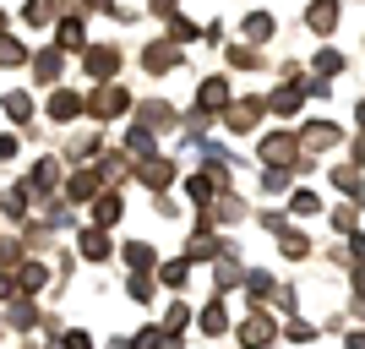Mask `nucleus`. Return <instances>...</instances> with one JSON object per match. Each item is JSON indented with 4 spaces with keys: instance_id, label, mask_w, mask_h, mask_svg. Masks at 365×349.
Listing matches in <instances>:
<instances>
[{
    "instance_id": "obj_11",
    "label": "nucleus",
    "mask_w": 365,
    "mask_h": 349,
    "mask_svg": "<svg viewBox=\"0 0 365 349\" xmlns=\"http://www.w3.org/2000/svg\"><path fill=\"white\" fill-rule=\"evenodd\" d=\"M224 328H229V311H224V300H207V305H202V333H207V338H218Z\"/></svg>"
},
{
    "instance_id": "obj_30",
    "label": "nucleus",
    "mask_w": 365,
    "mask_h": 349,
    "mask_svg": "<svg viewBox=\"0 0 365 349\" xmlns=\"http://www.w3.org/2000/svg\"><path fill=\"white\" fill-rule=\"evenodd\" d=\"M349 349H365V333H349Z\"/></svg>"
},
{
    "instance_id": "obj_29",
    "label": "nucleus",
    "mask_w": 365,
    "mask_h": 349,
    "mask_svg": "<svg viewBox=\"0 0 365 349\" xmlns=\"http://www.w3.org/2000/svg\"><path fill=\"white\" fill-rule=\"evenodd\" d=\"M354 164H365V131L354 137Z\"/></svg>"
},
{
    "instance_id": "obj_25",
    "label": "nucleus",
    "mask_w": 365,
    "mask_h": 349,
    "mask_svg": "<svg viewBox=\"0 0 365 349\" xmlns=\"http://www.w3.org/2000/svg\"><path fill=\"white\" fill-rule=\"evenodd\" d=\"M185 278H191V268H185V262H169V268H164V284H175V289H180Z\"/></svg>"
},
{
    "instance_id": "obj_20",
    "label": "nucleus",
    "mask_w": 365,
    "mask_h": 349,
    "mask_svg": "<svg viewBox=\"0 0 365 349\" xmlns=\"http://www.w3.org/2000/svg\"><path fill=\"white\" fill-rule=\"evenodd\" d=\"M317 208H322V197H317V191H294V197H289V213H300V218H311Z\"/></svg>"
},
{
    "instance_id": "obj_2",
    "label": "nucleus",
    "mask_w": 365,
    "mask_h": 349,
    "mask_svg": "<svg viewBox=\"0 0 365 349\" xmlns=\"http://www.w3.org/2000/svg\"><path fill=\"white\" fill-rule=\"evenodd\" d=\"M262 115H267V104H262V98H240V104L224 109V126L235 131V137H245V131H257V126H262Z\"/></svg>"
},
{
    "instance_id": "obj_26",
    "label": "nucleus",
    "mask_w": 365,
    "mask_h": 349,
    "mask_svg": "<svg viewBox=\"0 0 365 349\" xmlns=\"http://www.w3.org/2000/svg\"><path fill=\"white\" fill-rule=\"evenodd\" d=\"M169 33H175V39H180V44H185V39H197V28H191V22H185V16H175V22H169Z\"/></svg>"
},
{
    "instance_id": "obj_14",
    "label": "nucleus",
    "mask_w": 365,
    "mask_h": 349,
    "mask_svg": "<svg viewBox=\"0 0 365 349\" xmlns=\"http://www.w3.org/2000/svg\"><path fill=\"white\" fill-rule=\"evenodd\" d=\"M125 262H131L137 273H153V262H158V251H153L148 241H131V246H125Z\"/></svg>"
},
{
    "instance_id": "obj_19",
    "label": "nucleus",
    "mask_w": 365,
    "mask_h": 349,
    "mask_svg": "<svg viewBox=\"0 0 365 349\" xmlns=\"http://www.w3.org/2000/svg\"><path fill=\"white\" fill-rule=\"evenodd\" d=\"M289 169H267V175H262V191H267V197H278V191H289Z\"/></svg>"
},
{
    "instance_id": "obj_3",
    "label": "nucleus",
    "mask_w": 365,
    "mask_h": 349,
    "mask_svg": "<svg viewBox=\"0 0 365 349\" xmlns=\"http://www.w3.org/2000/svg\"><path fill=\"white\" fill-rule=\"evenodd\" d=\"M273 338H278V322L267 317V311H251V317L240 322V344L245 349H273Z\"/></svg>"
},
{
    "instance_id": "obj_21",
    "label": "nucleus",
    "mask_w": 365,
    "mask_h": 349,
    "mask_svg": "<svg viewBox=\"0 0 365 349\" xmlns=\"http://www.w3.org/2000/svg\"><path fill=\"white\" fill-rule=\"evenodd\" d=\"M76 104H82L76 93H55V98H49V115H55V121H66V115H76Z\"/></svg>"
},
{
    "instance_id": "obj_17",
    "label": "nucleus",
    "mask_w": 365,
    "mask_h": 349,
    "mask_svg": "<svg viewBox=\"0 0 365 349\" xmlns=\"http://www.w3.org/2000/svg\"><path fill=\"white\" fill-rule=\"evenodd\" d=\"M311 66H317V76H338V71H344V55H338V49H317V61H311Z\"/></svg>"
},
{
    "instance_id": "obj_4",
    "label": "nucleus",
    "mask_w": 365,
    "mask_h": 349,
    "mask_svg": "<svg viewBox=\"0 0 365 349\" xmlns=\"http://www.w3.org/2000/svg\"><path fill=\"white\" fill-rule=\"evenodd\" d=\"M338 142H344V131H338L333 121H311V126L300 131V148H305V153H333Z\"/></svg>"
},
{
    "instance_id": "obj_22",
    "label": "nucleus",
    "mask_w": 365,
    "mask_h": 349,
    "mask_svg": "<svg viewBox=\"0 0 365 349\" xmlns=\"http://www.w3.org/2000/svg\"><path fill=\"white\" fill-rule=\"evenodd\" d=\"M354 224H360V218H354L349 202H344V208H333V229H338V235H354Z\"/></svg>"
},
{
    "instance_id": "obj_12",
    "label": "nucleus",
    "mask_w": 365,
    "mask_h": 349,
    "mask_svg": "<svg viewBox=\"0 0 365 349\" xmlns=\"http://www.w3.org/2000/svg\"><path fill=\"white\" fill-rule=\"evenodd\" d=\"M267 109H273V115H284V121H289V115H300V88H278L273 98H267Z\"/></svg>"
},
{
    "instance_id": "obj_28",
    "label": "nucleus",
    "mask_w": 365,
    "mask_h": 349,
    "mask_svg": "<svg viewBox=\"0 0 365 349\" xmlns=\"http://www.w3.org/2000/svg\"><path fill=\"white\" fill-rule=\"evenodd\" d=\"M354 295L365 300V262H354Z\"/></svg>"
},
{
    "instance_id": "obj_18",
    "label": "nucleus",
    "mask_w": 365,
    "mask_h": 349,
    "mask_svg": "<svg viewBox=\"0 0 365 349\" xmlns=\"http://www.w3.org/2000/svg\"><path fill=\"white\" fill-rule=\"evenodd\" d=\"M82 251H88L93 262H104V257H109V241H104V229H88V235H82Z\"/></svg>"
},
{
    "instance_id": "obj_9",
    "label": "nucleus",
    "mask_w": 365,
    "mask_h": 349,
    "mask_svg": "<svg viewBox=\"0 0 365 349\" xmlns=\"http://www.w3.org/2000/svg\"><path fill=\"white\" fill-rule=\"evenodd\" d=\"M125 104H131L125 88H104L98 98H93V115H98V121H104V115H125Z\"/></svg>"
},
{
    "instance_id": "obj_1",
    "label": "nucleus",
    "mask_w": 365,
    "mask_h": 349,
    "mask_svg": "<svg viewBox=\"0 0 365 349\" xmlns=\"http://www.w3.org/2000/svg\"><path fill=\"white\" fill-rule=\"evenodd\" d=\"M262 164L267 169H294V158H300V137L294 131H267V137L257 142Z\"/></svg>"
},
{
    "instance_id": "obj_8",
    "label": "nucleus",
    "mask_w": 365,
    "mask_h": 349,
    "mask_svg": "<svg viewBox=\"0 0 365 349\" xmlns=\"http://www.w3.org/2000/svg\"><path fill=\"white\" fill-rule=\"evenodd\" d=\"M278 251H284V257H294V262H305V257H311V241H305L300 229L284 224V229H278Z\"/></svg>"
},
{
    "instance_id": "obj_24",
    "label": "nucleus",
    "mask_w": 365,
    "mask_h": 349,
    "mask_svg": "<svg viewBox=\"0 0 365 349\" xmlns=\"http://www.w3.org/2000/svg\"><path fill=\"white\" fill-rule=\"evenodd\" d=\"M185 322H191V305H185V300H175V305H169V328H175V333H180Z\"/></svg>"
},
{
    "instance_id": "obj_32",
    "label": "nucleus",
    "mask_w": 365,
    "mask_h": 349,
    "mask_svg": "<svg viewBox=\"0 0 365 349\" xmlns=\"http://www.w3.org/2000/svg\"><path fill=\"white\" fill-rule=\"evenodd\" d=\"M153 6H158V11H175V0H153Z\"/></svg>"
},
{
    "instance_id": "obj_6",
    "label": "nucleus",
    "mask_w": 365,
    "mask_h": 349,
    "mask_svg": "<svg viewBox=\"0 0 365 349\" xmlns=\"http://www.w3.org/2000/svg\"><path fill=\"white\" fill-rule=\"evenodd\" d=\"M273 33H278V22H273L267 11H251V16L240 22V39H245V44H267Z\"/></svg>"
},
{
    "instance_id": "obj_27",
    "label": "nucleus",
    "mask_w": 365,
    "mask_h": 349,
    "mask_svg": "<svg viewBox=\"0 0 365 349\" xmlns=\"http://www.w3.org/2000/svg\"><path fill=\"white\" fill-rule=\"evenodd\" d=\"M61 349H93V338H88V333H66Z\"/></svg>"
},
{
    "instance_id": "obj_13",
    "label": "nucleus",
    "mask_w": 365,
    "mask_h": 349,
    "mask_svg": "<svg viewBox=\"0 0 365 349\" xmlns=\"http://www.w3.org/2000/svg\"><path fill=\"white\" fill-rule=\"evenodd\" d=\"M169 181H175V164H164V158H158V164H142V186H148V191H164Z\"/></svg>"
},
{
    "instance_id": "obj_5",
    "label": "nucleus",
    "mask_w": 365,
    "mask_h": 349,
    "mask_svg": "<svg viewBox=\"0 0 365 349\" xmlns=\"http://www.w3.org/2000/svg\"><path fill=\"white\" fill-rule=\"evenodd\" d=\"M338 16H344V6L338 0H311V11H305V28L311 33H333Z\"/></svg>"
},
{
    "instance_id": "obj_16",
    "label": "nucleus",
    "mask_w": 365,
    "mask_h": 349,
    "mask_svg": "<svg viewBox=\"0 0 365 349\" xmlns=\"http://www.w3.org/2000/svg\"><path fill=\"white\" fill-rule=\"evenodd\" d=\"M120 213H125V208H120V197L109 191V197H98V208H93V218H98V224L109 229V224H120Z\"/></svg>"
},
{
    "instance_id": "obj_15",
    "label": "nucleus",
    "mask_w": 365,
    "mask_h": 349,
    "mask_svg": "<svg viewBox=\"0 0 365 349\" xmlns=\"http://www.w3.org/2000/svg\"><path fill=\"white\" fill-rule=\"evenodd\" d=\"M115 66H120L115 44H109V49H93V55H88V71H93V76H115Z\"/></svg>"
},
{
    "instance_id": "obj_7",
    "label": "nucleus",
    "mask_w": 365,
    "mask_h": 349,
    "mask_svg": "<svg viewBox=\"0 0 365 349\" xmlns=\"http://www.w3.org/2000/svg\"><path fill=\"white\" fill-rule=\"evenodd\" d=\"M197 104L202 109H229V82H224V76H207L202 93H197Z\"/></svg>"
},
{
    "instance_id": "obj_23",
    "label": "nucleus",
    "mask_w": 365,
    "mask_h": 349,
    "mask_svg": "<svg viewBox=\"0 0 365 349\" xmlns=\"http://www.w3.org/2000/svg\"><path fill=\"white\" fill-rule=\"evenodd\" d=\"M6 115H11V121H28V115H33L28 93H11V98H6Z\"/></svg>"
},
{
    "instance_id": "obj_10",
    "label": "nucleus",
    "mask_w": 365,
    "mask_h": 349,
    "mask_svg": "<svg viewBox=\"0 0 365 349\" xmlns=\"http://www.w3.org/2000/svg\"><path fill=\"white\" fill-rule=\"evenodd\" d=\"M175 61H180V55H175L169 44H148L142 49V66H148V71H175Z\"/></svg>"
},
{
    "instance_id": "obj_31",
    "label": "nucleus",
    "mask_w": 365,
    "mask_h": 349,
    "mask_svg": "<svg viewBox=\"0 0 365 349\" xmlns=\"http://www.w3.org/2000/svg\"><path fill=\"white\" fill-rule=\"evenodd\" d=\"M354 121H360V126H365V98H360V104H354Z\"/></svg>"
}]
</instances>
